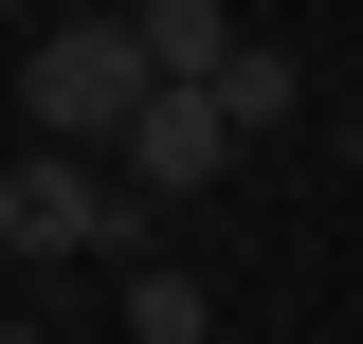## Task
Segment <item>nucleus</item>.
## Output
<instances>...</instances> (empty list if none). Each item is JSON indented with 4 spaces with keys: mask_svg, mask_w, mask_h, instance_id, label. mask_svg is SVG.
<instances>
[{
    "mask_svg": "<svg viewBox=\"0 0 363 344\" xmlns=\"http://www.w3.org/2000/svg\"><path fill=\"white\" fill-rule=\"evenodd\" d=\"M345 164H363V109H345Z\"/></svg>",
    "mask_w": 363,
    "mask_h": 344,
    "instance_id": "nucleus-7",
    "label": "nucleus"
},
{
    "mask_svg": "<svg viewBox=\"0 0 363 344\" xmlns=\"http://www.w3.org/2000/svg\"><path fill=\"white\" fill-rule=\"evenodd\" d=\"M145 73H164V91H218L236 73V18H218V0H145Z\"/></svg>",
    "mask_w": 363,
    "mask_h": 344,
    "instance_id": "nucleus-4",
    "label": "nucleus"
},
{
    "mask_svg": "<svg viewBox=\"0 0 363 344\" xmlns=\"http://www.w3.org/2000/svg\"><path fill=\"white\" fill-rule=\"evenodd\" d=\"M291 91H309L291 55H272V37H236V73H218V109H236V145H272V127H291Z\"/></svg>",
    "mask_w": 363,
    "mask_h": 344,
    "instance_id": "nucleus-5",
    "label": "nucleus"
},
{
    "mask_svg": "<svg viewBox=\"0 0 363 344\" xmlns=\"http://www.w3.org/2000/svg\"><path fill=\"white\" fill-rule=\"evenodd\" d=\"M145 91H164L145 73V18H55V37L18 55V109H37V145H73V164L145 127Z\"/></svg>",
    "mask_w": 363,
    "mask_h": 344,
    "instance_id": "nucleus-1",
    "label": "nucleus"
},
{
    "mask_svg": "<svg viewBox=\"0 0 363 344\" xmlns=\"http://www.w3.org/2000/svg\"><path fill=\"white\" fill-rule=\"evenodd\" d=\"M0 344H37V326H0Z\"/></svg>",
    "mask_w": 363,
    "mask_h": 344,
    "instance_id": "nucleus-8",
    "label": "nucleus"
},
{
    "mask_svg": "<svg viewBox=\"0 0 363 344\" xmlns=\"http://www.w3.org/2000/svg\"><path fill=\"white\" fill-rule=\"evenodd\" d=\"M218 164H236V109H218V91H145V127L109 145V181H128V200H200Z\"/></svg>",
    "mask_w": 363,
    "mask_h": 344,
    "instance_id": "nucleus-3",
    "label": "nucleus"
},
{
    "mask_svg": "<svg viewBox=\"0 0 363 344\" xmlns=\"http://www.w3.org/2000/svg\"><path fill=\"white\" fill-rule=\"evenodd\" d=\"M109 236H128L109 164H73V145H37V164H0V254H109Z\"/></svg>",
    "mask_w": 363,
    "mask_h": 344,
    "instance_id": "nucleus-2",
    "label": "nucleus"
},
{
    "mask_svg": "<svg viewBox=\"0 0 363 344\" xmlns=\"http://www.w3.org/2000/svg\"><path fill=\"white\" fill-rule=\"evenodd\" d=\"M128 344H218V290L200 272H128Z\"/></svg>",
    "mask_w": 363,
    "mask_h": 344,
    "instance_id": "nucleus-6",
    "label": "nucleus"
}]
</instances>
